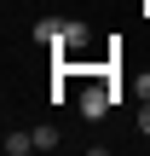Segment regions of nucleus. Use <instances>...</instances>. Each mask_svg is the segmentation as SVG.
Wrapping results in <instances>:
<instances>
[{
	"label": "nucleus",
	"instance_id": "f03ea898",
	"mask_svg": "<svg viewBox=\"0 0 150 156\" xmlns=\"http://www.w3.org/2000/svg\"><path fill=\"white\" fill-rule=\"evenodd\" d=\"M35 41H46V46L58 41V46H64V23H58V17H40V23H35Z\"/></svg>",
	"mask_w": 150,
	"mask_h": 156
},
{
	"label": "nucleus",
	"instance_id": "39448f33",
	"mask_svg": "<svg viewBox=\"0 0 150 156\" xmlns=\"http://www.w3.org/2000/svg\"><path fill=\"white\" fill-rule=\"evenodd\" d=\"M64 46H87V23H64Z\"/></svg>",
	"mask_w": 150,
	"mask_h": 156
},
{
	"label": "nucleus",
	"instance_id": "423d86ee",
	"mask_svg": "<svg viewBox=\"0 0 150 156\" xmlns=\"http://www.w3.org/2000/svg\"><path fill=\"white\" fill-rule=\"evenodd\" d=\"M133 93H139V98H150V69H139V75H133Z\"/></svg>",
	"mask_w": 150,
	"mask_h": 156
},
{
	"label": "nucleus",
	"instance_id": "f257e3e1",
	"mask_svg": "<svg viewBox=\"0 0 150 156\" xmlns=\"http://www.w3.org/2000/svg\"><path fill=\"white\" fill-rule=\"evenodd\" d=\"M116 98H121V93H110V87H92V93H81V116H87V122H98V116H104Z\"/></svg>",
	"mask_w": 150,
	"mask_h": 156
},
{
	"label": "nucleus",
	"instance_id": "20e7f679",
	"mask_svg": "<svg viewBox=\"0 0 150 156\" xmlns=\"http://www.w3.org/2000/svg\"><path fill=\"white\" fill-rule=\"evenodd\" d=\"M35 151H58V127H52V122L35 127Z\"/></svg>",
	"mask_w": 150,
	"mask_h": 156
},
{
	"label": "nucleus",
	"instance_id": "0eeeda50",
	"mask_svg": "<svg viewBox=\"0 0 150 156\" xmlns=\"http://www.w3.org/2000/svg\"><path fill=\"white\" fill-rule=\"evenodd\" d=\"M139 133H145V139H150V98H145V104H139Z\"/></svg>",
	"mask_w": 150,
	"mask_h": 156
},
{
	"label": "nucleus",
	"instance_id": "7ed1b4c3",
	"mask_svg": "<svg viewBox=\"0 0 150 156\" xmlns=\"http://www.w3.org/2000/svg\"><path fill=\"white\" fill-rule=\"evenodd\" d=\"M35 151V133H6V156H29Z\"/></svg>",
	"mask_w": 150,
	"mask_h": 156
}]
</instances>
